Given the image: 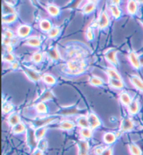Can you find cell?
Masks as SVG:
<instances>
[{"mask_svg": "<svg viewBox=\"0 0 143 155\" xmlns=\"http://www.w3.org/2000/svg\"><path fill=\"white\" fill-rule=\"evenodd\" d=\"M128 150L131 155H142L141 149L135 143H130L128 145Z\"/></svg>", "mask_w": 143, "mask_h": 155, "instance_id": "cell-42", "label": "cell"}, {"mask_svg": "<svg viewBox=\"0 0 143 155\" xmlns=\"http://www.w3.org/2000/svg\"><path fill=\"white\" fill-rule=\"evenodd\" d=\"M81 111L80 110L79 108L77 107L76 105H70V106H66V107H62L57 110V113L55 115L58 116H76V115H78L81 114Z\"/></svg>", "mask_w": 143, "mask_h": 155, "instance_id": "cell-5", "label": "cell"}, {"mask_svg": "<svg viewBox=\"0 0 143 155\" xmlns=\"http://www.w3.org/2000/svg\"><path fill=\"white\" fill-rule=\"evenodd\" d=\"M62 33V29L59 26H53V27L50 29V31L47 34L48 38L55 39L57 38Z\"/></svg>", "mask_w": 143, "mask_h": 155, "instance_id": "cell-39", "label": "cell"}, {"mask_svg": "<svg viewBox=\"0 0 143 155\" xmlns=\"http://www.w3.org/2000/svg\"><path fill=\"white\" fill-rule=\"evenodd\" d=\"M126 9L128 15L133 17L138 14L139 4H138L137 1H128L126 6Z\"/></svg>", "mask_w": 143, "mask_h": 155, "instance_id": "cell-17", "label": "cell"}, {"mask_svg": "<svg viewBox=\"0 0 143 155\" xmlns=\"http://www.w3.org/2000/svg\"><path fill=\"white\" fill-rule=\"evenodd\" d=\"M16 11L14 6L9 5L6 1L2 2V15H9V14L15 13Z\"/></svg>", "mask_w": 143, "mask_h": 155, "instance_id": "cell-38", "label": "cell"}, {"mask_svg": "<svg viewBox=\"0 0 143 155\" xmlns=\"http://www.w3.org/2000/svg\"><path fill=\"white\" fill-rule=\"evenodd\" d=\"M137 2H138V4H139V5H140V4H142V5H143V1H137Z\"/></svg>", "mask_w": 143, "mask_h": 155, "instance_id": "cell-54", "label": "cell"}, {"mask_svg": "<svg viewBox=\"0 0 143 155\" xmlns=\"http://www.w3.org/2000/svg\"><path fill=\"white\" fill-rule=\"evenodd\" d=\"M46 11L52 18H57L60 15L62 10L58 6L54 4H49L46 6Z\"/></svg>", "mask_w": 143, "mask_h": 155, "instance_id": "cell-22", "label": "cell"}, {"mask_svg": "<svg viewBox=\"0 0 143 155\" xmlns=\"http://www.w3.org/2000/svg\"><path fill=\"white\" fill-rule=\"evenodd\" d=\"M42 81L43 83L49 86H55L57 84V79L56 77L50 73H44L42 74Z\"/></svg>", "mask_w": 143, "mask_h": 155, "instance_id": "cell-29", "label": "cell"}, {"mask_svg": "<svg viewBox=\"0 0 143 155\" xmlns=\"http://www.w3.org/2000/svg\"><path fill=\"white\" fill-rule=\"evenodd\" d=\"M80 136L82 138V139L87 140L91 139L93 137V130L90 127L81 128L79 131Z\"/></svg>", "mask_w": 143, "mask_h": 155, "instance_id": "cell-35", "label": "cell"}, {"mask_svg": "<svg viewBox=\"0 0 143 155\" xmlns=\"http://www.w3.org/2000/svg\"><path fill=\"white\" fill-rule=\"evenodd\" d=\"M24 44L25 45L34 48H39L42 45V39L41 37L33 36H29L25 40Z\"/></svg>", "mask_w": 143, "mask_h": 155, "instance_id": "cell-15", "label": "cell"}, {"mask_svg": "<svg viewBox=\"0 0 143 155\" xmlns=\"http://www.w3.org/2000/svg\"><path fill=\"white\" fill-rule=\"evenodd\" d=\"M48 141L45 139V138H43V139L39 140L38 141V144H37V148L39 150H41L42 152H45L48 149Z\"/></svg>", "mask_w": 143, "mask_h": 155, "instance_id": "cell-44", "label": "cell"}, {"mask_svg": "<svg viewBox=\"0 0 143 155\" xmlns=\"http://www.w3.org/2000/svg\"><path fill=\"white\" fill-rule=\"evenodd\" d=\"M89 127L92 130H97L101 126V121L97 114L94 112H90L87 114Z\"/></svg>", "mask_w": 143, "mask_h": 155, "instance_id": "cell-11", "label": "cell"}, {"mask_svg": "<svg viewBox=\"0 0 143 155\" xmlns=\"http://www.w3.org/2000/svg\"><path fill=\"white\" fill-rule=\"evenodd\" d=\"M44 58L43 53L41 51H36L31 56V61L34 64H40L43 62Z\"/></svg>", "mask_w": 143, "mask_h": 155, "instance_id": "cell-37", "label": "cell"}, {"mask_svg": "<svg viewBox=\"0 0 143 155\" xmlns=\"http://www.w3.org/2000/svg\"><path fill=\"white\" fill-rule=\"evenodd\" d=\"M108 85L111 86V88L116 90H121L125 87L124 80H118V79H108Z\"/></svg>", "mask_w": 143, "mask_h": 155, "instance_id": "cell-32", "label": "cell"}, {"mask_svg": "<svg viewBox=\"0 0 143 155\" xmlns=\"http://www.w3.org/2000/svg\"><path fill=\"white\" fill-rule=\"evenodd\" d=\"M127 58L131 66L135 70H139L141 69L142 66L141 65V63H140V55H138L135 51L132 50L129 51L127 55Z\"/></svg>", "mask_w": 143, "mask_h": 155, "instance_id": "cell-10", "label": "cell"}, {"mask_svg": "<svg viewBox=\"0 0 143 155\" xmlns=\"http://www.w3.org/2000/svg\"><path fill=\"white\" fill-rule=\"evenodd\" d=\"M105 73L108 77V79H118V80H123L122 77L120 73L113 67L105 68L104 70Z\"/></svg>", "mask_w": 143, "mask_h": 155, "instance_id": "cell-21", "label": "cell"}, {"mask_svg": "<svg viewBox=\"0 0 143 155\" xmlns=\"http://www.w3.org/2000/svg\"><path fill=\"white\" fill-rule=\"evenodd\" d=\"M87 50L80 44L66 45L63 51V58L65 61L71 60L83 61L88 56Z\"/></svg>", "mask_w": 143, "mask_h": 155, "instance_id": "cell-1", "label": "cell"}, {"mask_svg": "<svg viewBox=\"0 0 143 155\" xmlns=\"http://www.w3.org/2000/svg\"><path fill=\"white\" fill-rule=\"evenodd\" d=\"M60 116L57 115H52V116H41L38 118L33 119L31 121L32 126L34 129L42 127L48 126L49 124L54 123L57 120Z\"/></svg>", "mask_w": 143, "mask_h": 155, "instance_id": "cell-3", "label": "cell"}, {"mask_svg": "<svg viewBox=\"0 0 143 155\" xmlns=\"http://www.w3.org/2000/svg\"><path fill=\"white\" fill-rule=\"evenodd\" d=\"M71 4H68V8L69 9H73L77 8L79 6V4L81 3L80 1H74V2H71Z\"/></svg>", "mask_w": 143, "mask_h": 155, "instance_id": "cell-50", "label": "cell"}, {"mask_svg": "<svg viewBox=\"0 0 143 155\" xmlns=\"http://www.w3.org/2000/svg\"><path fill=\"white\" fill-rule=\"evenodd\" d=\"M76 123L77 126L81 128L90 127H89V122L87 116H80L76 120Z\"/></svg>", "mask_w": 143, "mask_h": 155, "instance_id": "cell-36", "label": "cell"}, {"mask_svg": "<svg viewBox=\"0 0 143 155\" xmlns=\"http://www.w3.org/2000/svg\"><path fill=\"white\" fill-rule=\"evenodd\" d=\"M32 155H43V152H42L38 149H36L32 152Z\"/></svg>", "mask_w": 143, "mask_h": 155, "instance_id": "cell-51", "label": "cell"}, {"mask_svg": "<svg viewBox=\"0 0 143 155\" xmlns=\"http://www.w3.org/2000/svg\"><path fill=\"white\" fill-rule=\"evenodd\" d=\"M133 98H132L129 93L126 91H121L119 95V100L121 102V104L124 105V107H127L130 103L132 102Z\"/></svg>", "mask_w": 143, "mask_h": 155, "instance_id": "cell-26", "label": "cell"}, {"mask_svg": "<svg viewBox=\"0 0 143 155\" xmlns=\"http://www.w3.org/2000/svg\"><path fill=\"white\" fill-rule=\"evenodd\" d=\"M117 51L115 48H110L104 53L105 59L108 62L112 67H118L119 65L118 58H117Z\"/></svg>", "mask_w": 143, "mask_h": 155, "instance_id": "cell-8", "label": "cell"}, {"mask_svg": "<svg viewBox=\"0 0 143 155\" xmlns=\"http://www.w3.org/2000/svg\"><path fill=\"white\" fill-rule=\"evenodd\" d=\"M140 102L138 98H133L132 102L127 107L128 113L131 116H135L140 111Z\"/></svg>", "mask_w": 143, "mask_h": 155, "instance_id": "cell-18", "label": "cell"}, {"mask_svg": "<svg viewBox=\"0 0 143 155\" xmlns=\"http://www.w3.org/2000/svg\"><path fill=\"white\" fill-rule=\"evenodd\" d=\"M54 97H55V94H54L53 91L50 88H46L40 93L37 102L46 103L48 101L52 100Z\"/></svg>", "mask_w": 143, "mask_h": 155, "instance_id": "cell-16", "label": "cell"}, {"mask_svg": "<svg viewBox=\"0 0 143 155\" xmlns=\"http://www.w3.org/2000/svg\"><path fill=\"white\" fill-rule=\"evenodd\" d=\"M34 110L40 116H47L48 114V107L45 102H37L34 105Z\"/></svg>", "mask_w": 143, "mask_h": 155, "instance_id": "cell-23", "label": "cell"}, {"mask_svg": "<svg viewBox=\"0 0 143 155\" xmlns=\"http://www.w3.org/2000/svg\"><path fill=\"white\" fill-rule=\"evenodd\" d=\"M18 15L17 13L9 15H2V23L5 25H12L15 23L18 20Z\"/></svg>", "mask_w": 143, "mask_h": 155, "instance_id": "cell-31", "label": "cell"}, {"mask_svg": "<svg viewBox=\"0 0 143 155\" xmlns=\"http://www.w3.org/2000/svg\"><path fill=\"white\" fill-rule=\"evenodd\" d=\"M117 138H118V137H117L115 132L108 131V132H105L103 136V140L106 145H111L114 144L117 141Z\"/></svg>", "mask_w": 143, "mask_h": 155, "instance_id": "cell-25", "label": "cell"}, {"mask_svg": "<svg viewBox=\"0 0 143 155\" xmlns=\"http://www.w3.org/2000/svg\"><path fill=\"white\" fill-rule=\"evenodd\" d=\"M48 130V126L42 127H39V128L35 129V135H36L37 140H39L44 138V137L46 136Z\"/></svg>", "mask_w": 143, "mask_h": 155, "instance_id": "cell-40", "label": "cell"}, {"mask_svg": "<svg viewBox=\"0 0 143 155\" xmlns=\"http://www.w3.org/2000/svg\"><path fill=\"white\" fill-rule=\"evenodd\" d=\"M85 38L88 41H92L94 39V29L90 26L87 28L85 31Z\"/></svg>", "mask_w": 143, "mask_h": 155, "instance_id": "cell-45", "label": "cell"}, {"mask_svg": "<svg viewBox=\"0 0 143 155\" xmlns=\"http://www.w3.org/2000/svg\"><path fill=\"white\" fill-rule=\"evenodd\" d=\"M14 105L10 102H5L2 104V113L3 114H11L13 112Z\"/></svg>", "mask_w": 143, "mask_h": 155, "instance_id": "cell-41", "label": "cell"}, {"mask_svg": "<svg viewBox=\"0 0 143 155\" xmlns=\"http://www.w3.org/2000/svg\"><path fill=\"white\" fill-rule=\"evenodd\" d=\"M46 54L49 59L54 62H57L62 58V56L57 47L52 46L46 51Z\"/></svg>", "mask_w": 143, "mask_h": 155, "instance_id": "cell-12", "label": "cell"}, {"mask_svg": "<svg viewBox=\"0 0 143 155\" xmlns=\"http://www.w3.org/2000/svg\"><path fill=\"white\" fill-rule=\"evenodd\" d=\"M97 28L99 30H104L111 25V17L106 10H101L98 14V18L96 20Z\"/></svg>", "mask_w": 143, "mask_h": 155, "instance_id": "cell-4", "label": "cell"}, {"mask_svg": "<svg viewBox=\"0 0 143 155\" xmlns=\"http://www.w3.org/2000/svg\"><path fill=\"white\" fill-rule=\"evenodd\" d=\"M20 68H21V65L18 61H15L10 63V68L12 70H17Z\"/></svg>", "mask_w": 143, "mask_h": 155, "instance_id": "cell-46", "label": "cell"}, {"mask_svg": "<svg viewBox=\"0 0 143 155\" xmlns=\"http://www.w3.org/2000/svg\"><path fill=\"white\" fill-rule=\"evenodd\" d=\"M2 61H3V62L9 63L10 64V63L16 61L15 56L14 55L13 52L3 53V54H2Z\"/></svg>", "mask_w": 143, "mask_h": 155, "instance_id": "cell-43", "label": "cell"}, {"mask_svg": "<svg viewBox=\"0 0 143 155\" xmlns=\"http://www.w3.org/2000/svg\"><path fill=\"white\" fill-rule=\"evenodd\" d=\"M140 63H141L142 66H143V56H140Z\"/></svg>", "mask_w": 143, "mask_h": 155, "instance_id": "cell-53", "label": "cell"}, {"mask_svg": "<svg viewBox=\"0 0 143 155\" xmlns=\"http://www.w3.org/2000/svg\"><path fill=\"white\" fill-rule=\"evenodd\" d=\"M22 70L27 77L32 82H39L42 79V74L41 72L36 71V70L30 67L25 66V65H21Z\"/></svg>", "mask_w": 143, "mask_h": 155, "instance_id": "cell-7", "label": "cell"}, {"mask_svg": "<svg viewBox=\"0 0 143 155\" xmlns=\"http://www.w3.org/2000/svg\"><path fill=\"white\" fill-rule=\"evenodd\" d=\"M134 127L135 124L133 120L129 118V117H126V118H124L123 120L121 121L119 131L121 133L128 132V131H132L134 129Z\"/></svg>", "mask_w": 143, "mask_h": 155, "instance_id": "cell-14", "label": "cell"}, {"mask_svg": "<svg viewBox=\"0 0 143 155\" xmlns=\"http://www.w3.org/2000/svg\"><path fill=\"white\" fill-rule=\"evenodd\" d=\"M27 129V127L25 125V124L22 123V122H21V123H18V124L13 127H11V131H12L13 134L19 135L21 134L26 132Z\"/></svg>", "mask_w": 143, "mask_h": 155, "instance_id": "cell-34", "label": "cell"}, {"mask_svg": "<svg viewBox=\"0 0 143 155\" xmlns=\"http://www.w3.org/2000/svg\"><path fill=\"white\" fill-rule=\"evenodd\" d=\"M26 140L27 145L33 151L37 148L39 140H37L35 135V129L32 126L27 127L26 131Z\"/></svg>", "mask_w": 143, "mask_h": 155, "instance_id": "cell-6", "label": "cell"}, {"mask_svg": "<svg viewBox=\"0 0 143 155\" xmlns=\"http://www.w3.org/2000/svg\"><path fill=\"white\" fill-rule=\"evenodd\" d=\"M104 147L100 146V145H98V146L95 147L94 149V153L96 155H100L102 154V152H104Z\"/></svg>", "mask_w": 143, "mask_h": 155, "instance_id": "cell-48", "label": "cell"}, {"mask_svg": "<svg viewBox=\"0 0 143 155\" xmlns=\"http://www.w3.org/2000/svg\"><path fill=\"white\" fill-rule=\"evenodd\" d=\"M98 1H87L85 2L81 8V12L83 15H88L92 13L98 6Z\"/></svg>", "mask_w": 143, "mask_h": 155, "instance_id": "cell-13", "label": "cell"}, {"mask_svg": "<svg viewBox=\"0 0 143 155\" xmlns=\"http://www.w3.org/2000/svg\"><path fill=\"white\" fill-rule=\"evenodd\" d=\"M100 155H113V148L112 147H105L104 152Z\"/></svg>", "mask_w": 143, "mask_h": 155, "instance_id": "cell-47", "label": "cell"}, {"mask_svg": "<svg viewBox=\"0 0 143 155\" xmlns=\"http://www.w3.org/2000/svg\"><path fill=\"white\" fill-rule=\"evenodd\" d=\"M39 26L40 30L44 33H46V34H48L53 27V23L48 19H42V20H40L39 22Z\"/></svg>", "mask_w": 143, "mask_h": 155, "instance_id": "cell-28", "label": "cell"}, {"mask_svg": "<svg viewBox=\"0 0 143 155\" xmlns=\"http://www.w3.org/2000/svg\"><path fill=\"white\" fill-rule=\"evenodd\" d=\"M76 127V124L74 122L69 120H65L61 121L58 125V128L63 131H71L73 130Z\"/></svg>", "mask_w": 143, "mask_h": 155, "instance_id": "cell-30", "label": "cell"}, {"mask_svg": "<svg viewBox=\"0 0 143 155\" xmlns=\"http://www.w3.org/2000/svg\"><path fill=\"white\" fill-rule=\"evenodd\" d=\"M6 121L9 125L11 127H13L16 125V124L21 123L20 116L18 113L13 112L11 114H9V116L7 117Z\"/></svg>", "mask_w": 143, "mask_h": 155, "instance_id": "cell-27", "label": "cell"}, {"mask_svg": "<svg viewBox=\"0 0 143 155\" xmlns=\"http://www.w3.org/2000/svg\"><path fill=\"white\" fill-rule=\"evenodd\" d=\"M78 155H89L90 145L88 142L84 139L79 140L78 141Z\"/></svg>", "mask_w": 143, "mask_h": 155, "instance_id": "cell-24", "label": "cell"}, {"mask_svg": "<svg viewBox=\"0 0 143 155\" xmlns=\"http://www.w3.org/2000/svg\"><path fill=\"white\" fill-rule=\"evenodd\" d=\"M108 12L111 14V15L114 18V20H119L122 16V11L121 8L118 6H114L112 4H109L107 7Z\"/></svg>", "mask_w": 143, "mask_h": 155, "instance_id": "cell-20", "label": "cell"}, {"mask_svg": "<svg viewBox=\"0 0 143 155\" xmlns=\"http://www.w3.org/2000/svg\"><path fill=\"white\" fill-rule=\"evenodd\" d=\"M14 46L12 45H7L3 46V53L5 52H13Z\"/></svg>", "mask_w": 143, "mask_h": 155, "instance_id": "cell-49", "label": "cell"}, {"mask_svg": "<svg viewBox=\"0 0 143 155\" xmlns=\"http://www.w3.org/2000/svg\"><path fill=\"white\" fill-rule=\"evenodd\" d=\"M140 22H141L142 24V25H143V18H142L141 20H140Z\"/></svg>", "mask_w": 143, "mask_h": 155, "instance_id": "cell-55", "label": "cell"}, {"mask_svg": "<svg viewBox=\"0 0 143 155\" xmlns=\"http://www.w3.org/2000/svg\"><path fill=\"white\" fill-rule=\"evenodd\" d=\"M130 82L133 86L137 89L138 91L143 93V80L136 74H132L129 77Z\"/></svg>", "mask_w": 143, "mask_h": 155, "instance_id": "cell-19", "label": "cell"}, {"mask_svg": "<svg viewBox=\"0 0 143 155\" xmlns=\"http://www.w3.org/2000/svg\"><path fill=\"white\" fill-rule=\"evenodd\" d=\"M32 31V26L29 25H20L16 29L15 34L18 38H24L25 40L29 37Z\"/></svg>", "mask_w": 143, "mask_h": 155, "instance_id": "cell-9", "label": "cell"}, {"mask_svg": "<svg viewBox=\"0 0 143 155\" xmlns=\"http://www.w3.org/2000/svg\"><path fill=\"white\" fill-rule=\"evenodd\" d=\"M88 68L87 60L76 61L71 60L65 61L63 65L62 71L69 76H79L86 72Z\"/></svg>", "mask_w": 143, "mask_h": 155, "instance_id": "cell-2", "label": "cell"}, {"mask_svg": "<svg viewBox=\"0 0 143 155\" xmlns=\"http://www.w3.org/2000/svg\"><path fill=\"white\" fill-rule=\"evenodd\" d=\"M110 3H111L110 4H112V5L119 6L120 4L121 3V2L119 1V0H114V1H111L110 2Z\"/></svg>", "mask_w": 143, "mask_h": 155, "instance_id": "cell-52", "label": "cell"}, {"mask_svg": "<svg viewBox=\"0 0 143 155\" xmlns=\"http://www.w3.org/2000/svg\"><path fill=\"white\" fill-rule=\"evenodd\" d=\"M89 84L94 87H102L104 85L105 82L104 79L100 77L96 76V75H92L89 79Z\"/></svg>", "mask_w": 143, "mask_h": 155, "instance_id": "cell-33", "label": "cell"}]
</instances>
